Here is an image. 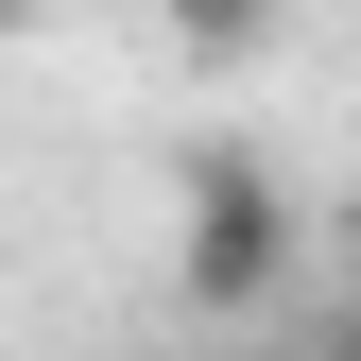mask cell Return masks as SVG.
<instances>
[{"label":"cell","mask_w":361,"mask_h":361,"mask_svg":"<svg viewBox=\"0 0 361 361\" xmlns=\"http://www.w3.org/2000/svg\"><path fill=\"white\" fill-rule=\"evenodd\" d=\"M276 276H293V190H276V155L207 138L190 172H172V293H190V310H276Z\"/></svg>","instance_id":"obj_1"},{"label":"cell","mask_w":361,"mask_h":361,"mask_svg":"<svg viewBox=\"0 0 361 361\" xmlns=\"http://www.w3.org/2000/svg\"><path fill=\"white\" fill-rule=\"evenodd\" d=\"M155 18H172V52H207V69L276 52V0H155Z\"/></svg>","instance_id":"obj_2"},{"label":"cell","mask_w":361,"mask_h":361,"mask_svg":"<svg viewBox=\"0 0 361 361\" xmlns=\"http://www.w3.org/2000/svg\"><path fill=\"white\" fill-rule=\"evenodd\" d=\"M0 35H35V0H0Z\"/></svg>","instance_id":"obj_3"},{"label":"cell","mask_w":361,"mask_h":361,"mask_svg":"<svg viewBox=\"0 0 361 361\" xmlns=\"http://www.w3.org/2000/svg\"><path fill=\"white\" fill-rule=\"evenodd\" d=\"M327 361H361V327H344V344H327Z\"/></svg>","instance_id":"obj_4"}]
</instances>
